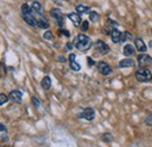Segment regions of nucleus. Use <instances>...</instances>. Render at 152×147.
Listing matches in <instances>:
<instances>
[{
	"label": "nucleus",
	"mask_w": 152,
	"mask_h": 147,
	"mask_svg": "<svg viewBox=\"0 0 152 147\" xmlns=\"http://www.w3.org/2000/svg\"><path fill=\"white\" fill-rule=\"evenodd\" d=\"M74 44L76 48L81 52H87L90 47H91V40L84 34H80L75 37L74 40Z\"/></svg>",
	"instance_id": "f257e3e1"
},
{
	"label": "nucleus",
	"mask_w": 152,
	"mask_h": 147,
	"mask_svg": "<svg viewBox=\"0 0 152 147\" xmlns=\"http://www.w3.org/2000/svg\"><path fill=\"white\" fill-rule=\"evenodd\" d=\"M136 78L137 81L142 82V83H145V82H150L152 79V74L149 69L146 68H140L139 70H137L136 73Z\"/></svg>",
	"instance_id": "f03ea898"
},
{
	"label": "nucleus",
	"mask_w": 152,
	"mask_h": 147,
	"mask_svg": "<svg viewBox=\"0 0 152 147\" xmlns=\"http://www.w3.org/2000/svg\"><path fill=\"white\" fill-rule=\"evenodd\" d=\"M138 64L140 68H146L149 65L152 64V57L146 54H143V55H139L138 57Z\"/></svg>",
	"instance_id": "7ed1b4c3"
},
{
	"label": "nucleus",
	"mask_w": 152,
	"mask_h": 147,
	"mask_svg": "<svg viewBox=\"0 0 152 147\" xmlns=\"http://www.w3.org/2000/svg\"><path fill=\"white\" fill-rule=\"evenodd\" d=\"M95 49L99 53V54H103V55H105V54H108L109 52H110V48H109V46L107 44V43H104L103 41H96L95 43Z\"/></svg>",
	"instance_id": "20e7f679"
},
{
	"label": "nucleus",
	"mask_w": 152,
	"mask_h": 147,
	"mask_svg": "<svg viewBox=\"0 0 152 147\" xmlns=\"http://www.w3.org/2000/svg\"><path fill=\"white\" fill-rule=\"evenodd\" d=\"M78 117L80 118H84L87 120H93L95 118V111H94V109H90V108L84 109L82 113L78 114Z\"/></svg>",
	"instance_id": "39448f33"
},
{
	"label": "nucleus",
	"mask_w": 152,
	"mask_h": 147,
	"mask_svg": "<svg viewBox=\"0 0 152 147\" xmlns=\"http://www.w3.org/2000/svg\"><path fill=\"white\" fill-rule=\"evenodd\" d=\"M97 67H98L99 74H102L103 76H108L109 74H111V67L105 62H99Z\"/></svg>",
	"instance_id": "423d86ee"
},
{
	"label": "nucleus",
	"mask_w": 152,
	"mask_h": 147,
	"mask_svg": "<svg viewBox=\"0 0 152 147\" xmlns=\"http://www.w3.org/2000/svg\"><path fill=\"white\" fill-rule=\"evenodd\" d=\"M50 15H52L53 18L56 19L57 25H58V26L63 25V17H62V13H61V11H60V9H57V8H54V9H52V12H50Z\"/></svg>",
	"instance_id": "0eeeda50"
},
{
	"label": "nucleus",
	"mask_w": 152,
	"mask_h": 147,
	"mask_svg": "<svg viewBox=\"0 0 152 147\" xmlns=\"http://www.w3.org/2000/svg\"><path fill=\"white\" fill-rule=\"evenodd\" d=\"M68 18L72 20V22L74 23L75 27H78L81 23H83L82 19H81V15L78 13H70V14H68Z\"/></svg>",
	"instance_id": "6e6552de"
},
{
	"label": "nucleus",
	"mask_w": 152,
	"mask_h": 147,
	"mask_svg": "<svg viewBox=\"0 0 152 147\" xmlns=\"http://www.w3.org/2000/svg\"><path fill=\"white\" fill-rule=\"evenodd\" d=\"M10 99L11 100H13L14 103H21V100H22V93L18 90H14V91H12L10 93Z\"/></svg>",
	"instance_id": "1a4fd4ad"
},
{
	"label": "nucleus",
	"mask_w": 152,
	"mask_h": 147,
	"mask_svg": "<svg viewBox=\"0 0 152 147\" xmlns=\"http://www.w3.org/2000/svg\"><path fill=\"white\" fill-rule=\"evenodd\" d=\"M23 19H25V21H26L29 26L35 27V26L39 25V21H37V19L34 18V15H33L32 13H29V14H23Z\"/></svg>",
	"instance_id": "9d476101"
},
{
	"label": "nucleus",
	"mask_w": 152,
	"mask_h": 147,
	"mask_svg": "<svg viewBox=\"0 0 152 147\" xmlns=\"http://www.w3.org/2000/svg\"><path fill=\"white\" fill-rule=\"evenodd\" d=\"M110 35H111V40L114 41L115 43L122 42V36H123V33H122V32H119L118 29H116V28H114Z\"/></svg>",
	"instance_id": "9b49d317"
},
{
	"label": "nucleus",
	"mask_w": 152,
	"mask_h": 147,
	"mask_svg": "<svg viewBox=\"0 0 152 147\" xmlns=\"http://www.w3.org/2000/svg\"><path fill=\"white\" fill-rule=\"evenodd\" d=\"M134 44H136V49L138 52H142V53L146 52V44L144 43V41L142 39H136L134 40Z\"/></svg>",
	"instance_id": "f8f14e48"
},
{
	"label": "nucleus",
	"mask_w": 152,
	"mask_h": 147,
	"mask_svg": "<svg viewBox=\"0 0 152 147\" xmlns=\"http://www.w3.org/2000/svg\"><path fill=\"white\" fill-rule=\"evenodd\" d=\"M41 87L45 89V90H49L50 87H52V79L49 76H45L43 79L41 81Z\"/></svg>",
	"instance_id": "ddd939ff"
},
{
	"label": "nucleus",
	"mask_w": 152,
	"mask_h": 147,
	"mask_svg": "<svg viewBox=\"0 0 152 147\" xmlns=\"http://www.w3.org/2000/svg\"><path fill=\"white\" fill-rule=\"evenodd\" d=\"M133 61L131 58H125V60H122L119 62V68H128V67H133Z\"/></svg>",
	"instance_id": "4468645a"
},
{
	"label": "nucleus",
	"mask_w": 152,
	"mask_h": 147,
	"mask_svg": "<svg viewBox=\"0 0 152 147\" xmlns=\"http://www.w3.org/2000/svg\"><path fill=\"white\" fill-rule=\"evenodd\" d=\"M134 54V48L131 44H126L124 47V55L125 56H132Z\"/></svg>",
	"instance_id": "2eb2a0df"
},
{
	"label": "nucleus",
	"mask_w": 152,
	"mask_h": 147,
	"mask_svg": "<svg viewBox=\"0 0 152 147\" xmlns=\"http://www.w3.org/2000/svg\"><path fill=\"white\" fill-rule=\"evenodd\" d=\"M76 11H77V13H89L90 8L87 6H83V5H78V6H76Z\"/></svg>",
	"instance_id": "dca6fc26"
},
{
	"label": "nucleus",
	"mask_w": 152,
	"mask_h": 147,
	"mask_svg": "<svg viewBox=\"0 0 152 147\" xmlns=\"http://www.w3.org/2000/svg\"><path fill=\"white\" fill-rule=\"evenodd\" d=\"M32 9L35 11V12H41V4L39 1H33L32 2Z\"/></svg>",
	"instance_id": "f3484780"
},
{
	"label": "nucleus",
	"mask_w": 152,
	"mask_h": 147,
	"mask_svg": "<svg viewBox=\"0 0 152 147\" xmlns=\"http://www.w3.org/2000/svg\"><path fill=\"white\" fill-rule=\"evenodd\" d=\"M21 9H22V13H23V14H29V13H32V7H29L27 4H23V5L21 6Z\"/></svg>",
	"instance_id": "a211bd4d"
},
{
	"label": "nucleus",
	"mask_w": 152,
	"mask_h": 147,
	"mask_svg": "<svg viewBox=\"0 0 152 147\" xmlns=\"http://www.w3.org/2000/svg\"><path fill=\"white\" fill-rule=\"evenodd\" d=\"M40 28H42V29H47L48 27H49V23L46 21V20H43V19H41V20H39V25H38Z\"/></svg>",
	"instance_id": "6ab92c4d"
},
{
	"label": "nucleus",
	"mask_w": 152,
	"mask_h": 147,
	"mask_svg": "<svg viewBox=\"0 0 152 147\" xmlns=\"http://www.w3.org/2000/svg\"><path fill=\"white\" fill-rule=\"evenodd\" d=\"M99 20V15H98V13H96V12H90V21H93V22H97Z\"/></svg>",
	"instance_id": "aec40b11"
},
{
	"label": "nucleus",
	"mask_w": 152,
	"mask_h": 147,
	"mask_svg": "<svg viewBox=\"0 0 152 147\" xmlns=\"http://www.w3.org/2000/svg\"><path fill=\"white\" fill-rule=\"evenodd\" d=\"M132 39V35L129 33V32H124L123 33V36H122V42H124V41H130Z\"/></svg>",
	"instance_id": "412c9836"
},
{
	"label": "nucleus",
	"mask_w": 152,
	"mask_h": 147,
	"mask_svg": "<svg viewBox=\"0 0 152 147\" xmlns=\"http://www.w3.org/2000/svg\"><path fill=\"white\" fill-rule=\"evenodd\" d=\"M43 37H45L46 40H48V41H53V40H54V35H53L52 32H46V33L43 34Z\"/></svg>",
	"instance_id": "4be33fe9"
},
{
	"label": "nucleus",
	"mask_w": 152,
	"mask_h": 147,
	"mask_svg": "<svg viewBox=\"0 0 152 147\" xmlns=\"http://www.w3.org/2000/svg\"><path fill=\"white\" fill-rule=\"evenodd\" d=\"M70 68L74 70V71H78L81 68H80V64L78 63H76L75 61H73V62H70Z\"/></svg>",
	"instance_id": "5701e85b"
},
{
	"label": "nucleus",
	"mask_w": 152,
	"mask_h": 147,
	"mask_svg": "<svg viewBox=\"0 0 152 147\" xmlns=\"http://www.w3.org/2000/svg\"><path fill=\"white\" fill-rule=\"evenodd\" d=\"M8 100V97L6 96V95H4V93H1L0 95V105H4L6 102Z\"/></svg>",
	"instance_id": "b1692460"
},
{
	"label": "nucleus",
	"mask_w": 152,
	"mask_h": 147,
	"mask_svg": "<svg viewBox=\"0 0 152 147\" xmlns=\"http://www.w3.org/2000/svg\"><path fill=\"white\" fill-rule=\"evenodd\" d=\"M103 140H105V141H111L113 138H111V135H110L109 133H105L104 137H103Z\"/></svg>",
	"instance_id": "393cba45"
},
{
	"label": "nucleus",
	"mask_w": 152,
	"mask_h": 147,
	"mask_svg": "<svg viewBox=\"0 0 152 147\" xmlns=\"http://www.w3.org/2000/svg\"><path fill=\"white\" fill-rule=\"evenodd\" d=\"M145 123H146V125H149V126H152V114H151V116H149V118L145 120Z\"/></svg>",
	"instance_id": "a878e982"
},
{
	"label": "nucleus",
	"mask_w": 152,
	"mask_h": 147,
	"mask_svg": "<svg viewBox=\"0 0 152 147\" xmlns=\"http://www.w3.org/2000/svg\"><path fill=\"white\" fill-rule=\"evenodd\" d=\"M32 100H33V104H35V106H37V108L40 106V102H39V99L37 98V97H33V99H32Z\"/></svg>",
	"instance_id": "bb28decb"
},
{
	"label": "nucleus",
	"mask_w": 152,
	"mask_h": 147,
	"mask_svg": "<svg viewBox=\"0 0 152 147\" xmlns=\"http://www.w3.org/2000/svg\"><path fill=\"white\" fill-rule=\"evenodd\" d=\"M88 25H89V22H88V21H84V22H83V25H82V29H83L84 32L88 29Z\"/></svg>",
	"instance_id": "cd10ccee"
},
{
	"label": "nucleus",
	"mask_w": 152,
	"mask_h": 147,
	"mask_svg": "<svg viewBox=\"0 0 152 147\" xmlns=\"http://www.w3.org/2000/svg\"><path fill=\"white\" fill-rule=\"evenodd\" d=\"M88 64H89V65H94V64H95L94 60H93V58H90V57H88Z\"/></svg>",
	"instance_id": "c85d7f7f"
},
{
	"label": "nucleus",
	"mask_w": 152,
	"mask_h": 147,
	"mask_svg": "<svg viewBox=\"0 0 152 147\" xmlns=\"http://www.w3.org/2000/svg\"><path fill=\"white\" fill-rule=\"evenodd\" d=\"M69 60H70V62L75 61V55H74V54H70V56H69Z\"/></svg>",
	"instance_id": "c756f323"
},
{
	"label": "nucleus",
	"mask_w": 152,
	"mask_h": 147,
	"mask_svg": "<svg viewBox=\"0 0 152 147\" xmlns=\"http://www.w3.org/2000/svg\"><path fill=\"white\" fill-rule=\"evenodd\" d=\"M66 36H69V33H68V31H66V29H63V31H61Z\"/></svg>",
	"instance_id": "7c9ffc66"
},
{
	"label": "nucleus",
	"mask_w": 152,
	"mask_h": 147,
	"mask_svg": "<svg viewBox=\"0 0 152 147\" xmlns=\"http://www.w3.org/2000/svg\"><path fill=\"white\" fill-rule=\"evenodd\" d=\"M67 48H68V49H72V48H73V43H68V44H67Z\"/></svg>",
	"instance_id": "2f4dec72"
},
{
	"label": "nucleus",
	"mask_w": 152,
	"mask_h": 147,
	"mask_svg": "<svg viewBox=\"0 0 152 147\" xmlns=\"http://www.w3.org/2000/svg\"><path fill=\"white\" fill-rule=\"evenodd\" d=\"M58 61H60V62H64V61H66V58L62 56V57H58Z\"/></svg>",
	"instance_id": "473e14b6"
}]
</instances>
